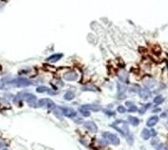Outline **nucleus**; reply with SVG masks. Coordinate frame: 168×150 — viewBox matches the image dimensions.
<instances>
[{
	"label": "nucleus",
	"mask_w": 168,
	"mask_h": 150,
	"mask_svg": "<svg viewBox=\"0 0 168 150\" xmlns=\"http://www.w3.org/2000/svg\"><path fill=\"white\" fill-rule=\"evenodd\" d=\"M158 120L159 118L157 116H153V117H150L149 120H147L146 122V126H149V128H152L153 126H155L156 124L158 123Z\"/></svg>",
	"instance_id": "9d476101"
},
{
	"label": "nucleus",
	"mask_w": 168,
	"mask_h": 150,
	"mask_svg": "<svg viewBox=\"0 0 168 150\" xmlns=\"http://www.w3.org/2000/svg\"><path fill=\"white\" fill-rule=\"evenodd\" d=\"M75 98V93L73 91H67L66 93L64 94V99L65 100H68V101H71Z\"/></svg>",
	"instance_id": "f8f14e48"
},
{
	"label": "nucleus",
	"mask_w": 168,
	"mask_h": 150,
	"mask_svg": "<svg viewBox=\"0 0 168 150\" xmlns=\"http://www.w3.org/2000/svg\"><path fill=\"white\" fill-rule=\"evenodd\" d=\"M60 111L62 116H65L67 118H75L77 115V112L73 108L69 107H60Z\"/></svg>",
	"instance_id": "423d86ee"
},
{
	"label": "nucleus",
	"mask_w": 168,
	"mask_h": 150,
	"mask_svg": "<svg viewBox=\"0 0 168 150\" xmlns=\"http://www.w3.org/2000/svg\"><path fill=\"white\" fill-rule=\"evenodd\" d=\"M111 128H113L114 129H116L118 132H120L123 136H128L130 134L129 131V126L125 121L123 120H117L111 125Z\"/></svg>",
	"instance_id": "f257e3e1"
},
{
	"label": "nucleus",
	"mask_w": 168,
	"mask_h": 150,
	"mask_svg": "<svg viewBox=\"0 0 168 150\" xmlns=\"http://www.w3.org/2000/svg\"><path fill=\"white\" fill-rule=\"evenodd\" d=\"M150 135H152V136H156V131L151 129V131H150Z\"/></svg>",
	"instance_id": "b1692460"
},
{
	"label": "nucleus",
	"mask_w": 168,
	"mask_h": 150,
	"mask_svg": "<svg viewBox=\"0 0 168 150\" xmlns=\"http://www.w3.org/2000/svg\"><path fill=\"white\" fill-rule=\"evenodd\" d=\"M156 150H166V147H165L163 144H158L156 146Z\"/></svg>",
	"instance_id": "4be33fe9"
},
{
	"label": "nucleus",
	"mask_w": 168,
	"mask_h": 150,
	"mask_svg": "<svg viewBox=\"0 0 168 150\" xmlns=\"http://www.w3.org/2000/svg\"><path fill=\"white\" fill-rule=\"evenodd\" d=\"M117 111L119 112V113H122V114H123V113H125L127 110H126V108L124 107V106H118Z\"/></svg>",
	"instance_id": "412c9836"
},
{
	"label": "nucleus",
	"mask_w": 168,
	"mask_h": 150,
	"mask_svg": "<svg viewBox=\"0 0 168 150\" xmlns=\"http://www.w3.org/2000/svg\"><path fill=\"white\" fill-rule=\"evenodd\" d=\"M159 111H161V110H160V109H159V108H156V109H155V110H154V111H153V112H159Z\"/></svg>",
	"instance_id": "cd10ccee"
},
{
	"label": "nucleus",
	"mask_w": 168,
	"mask_h": 150,
	"mask_svg": "<svg viewBox=\"0 0 168 150\" xmlns=\"http://www.w3.org/2000/svg\"><path fill=\"white\" fill-rule=\"evenodd\" d=\"M4 84H3L2 81H0V89H4Z\"/></svg>",
	"instance_id": "a878e982"
},
{
	"label": "nucleus",
	"mask_w": 168,
	"mask_h": 150,
	"mask_svg": "<svg viewBox=\"0 0 168 150\" xmlns=\"http://www.w3.org/2000/svg\"><path fill=\"white\" fill-rule=\"evenodd\" d=\"M128 111H129V112H137V111H139V109H138L137 106H135L134 104H133V105H131V106H129Z\"/></svg>",
	"instance_id": "aec40b11"
},
{
	"label": "nucleus",
	"mask_w": 168,
	"mask_h": 150,
	"mask_svg": "<svg viewBox=\"0 0 168 150\" xmlns=\"http://www.w3.org/2000/svg\"><path fill=\"white\" fill-rule=\"evenodd\" d=\"M5 146V144H4V142H3L2 140H0V148H3V147Z\"/></svg>",
	"instance_id": "bb28decb"
},
{
	"label": "nucleus",
	"mask_w": 168,
	"mask_h": 150,
	"mask_svg": "<svg viewBox=\"0 0 168 150\" xmlns=\"http://www.w3.org/2000/svg\"><path fill=\"white\" fill-rule=\"evenodd\" d=\"M158 142V139L157 138H154V139H152V141H151V144L152 145H156V143Z\"/></svg>",
	"instance_id": "5701e85b"
},
{
	"label": "nucleus",
	"mask_w": 168,
	"mask_h": 150,
	"mask_svg": "<svg viewBox=\"0 0 168 150\" xmlns=\"http://www.w3.org/2000/svg\"><path fill=\"white\" fill-rule=\"evenodd\" d=\"M18 96L20 97L21 99L25 100V101L28 103V104L31 106V107H34V108H37V97H35V95H34V94L32 93H28V92H20L19 94H18Z\"/></svg>",
	"instance_id": "f03ea898"
},
{
	"label": "nucleus",
	"mask_w": 168,
	"mask_h": 150,
	"mask_svg": "<svg viewBox=\"0 0 168 150\" xmlns=\"http://www.w3.org/2000/svg\"><path fill=\"white\" fill-rule=\"evenodd\" d=\"M84 126L88 129V131H90V132H93V134L97 132V126L93 122H90V121L85 122L84 123Z\"/></svg>",
	"instance_id": "0eeeda50"
},
{
	"label": "nucleus",
	"mask_w": 168,
	"mask_h": 150,
	"mask_svg": "<svg viewBox=\"0 0 168 150\" xmlns=\"http://www.w3.org/2000/svg\"><path fill=\"white\" fill-rule=\"evenodd\" d=\"M163 100H164L163 97H162L161 95H158V96H156L154 99H153V103L156 104V105H158V104H161V103L163 102Z\"/></svg>",
	"instance_id": "f3484780"
},
{
	"label": "nucleus",
	"mask_w": 168,
	"mask_h": 150,
	"mask_svg": "<svg viewBox=\"0 0 168 150\" xmlns=\"http://www.w3.org/2000/svg\"><path fill=\"white\" fill-rule=\"evenodd\" d=\"M83 90H87V91H97L98 89L94 86V85H87V86L83 87Z\"/></svg>",
	"instance_id": "a211bd4d"
},
{
	"label": "nucleus",
	"mask_w": 168,
	"mask_h": 150,
	"mask_svg": "<svg viewBox=\"0 0 168 150\" xmlns=\"http://www.w3.org/2000/svg\"><path fill=\"white\" fill-rule=\"evenodd\" d=\"M105 114L109 115V116H112V115H114V112H110V111H105Z\"/></svg>",
	"instance_id": "393cba45"
},
{
	"label": "nucleus",
	"mask_w": 168,
	"mask_h": 150,
	"mask_svg": "<svg viewBox=\"0 0 168 150\" xmlns=\"http://www.w3.org/2000/svg\"><path fill=\"white\" fill-rule=\"evenodd\" d=\"M49 88L47 86H44V85H40L37 88V92L38 93H43V92H49Z\"/></svg>",
	"instance_id": "dca6fc26"
},
{
	"label": "nucleus",
	"mask_w": 168,
	"mask_h": 150,
	"mask_svg": "<svg viewBox=\"0 0 168 150\" xmlns=\"http://www.w3.org/2000/svg\"><path fill=\"white\" fill-rule=\"evenodd\" d=\"M37 107H45L50 110H53L56 106L55 103L52 101L51 99H47V98H42L40 100H37Z\"/></svg>",
	"instance_id": "39448f33"
},
{
	"label": "nucleus",
	"mask_w": 168,
	"mask_h": 150,
	"mask_svg": "<svg viewBox=\"0 0 168 150\" xmlns=\"http://www.w3.org/2000/svg\"><path fill=\"white\" fill-rule=\"evenodd\" d=\"M102 137L104 138V140L106 141V142L110 143V144H112V145H118V144L120 143L119 137H118L116 134H111V132H108V131L103 132Z\"/></svg>",
	"instance_id": "7ed1b4c3"
},
{
	"label": "nucleus",
	"mask_w": 168,
	"mask_h": 150,
	"mask_svg": "<svg viewBox=\"0 0 168 150\" xmlns=\"http://www.w3.org/2000/svg\"><path fill=\"white\" fill-rule=\"evenodd\" d=\"M128 122L130 123V125H132V126H137L139 124H140V120H139L137 117L129 116L128 117Z\"/></svg>",
	"instance_id": "9b49d317"
},
{
	"label": "nucleus",
	"mask_w": 168,
	"mask_h": 150,
	"mask_svg": "<svg viewBox=\"0 0 168 150\" xmlns=\"http://www.w3.org/2000/svg\"><path fill=\"white\" fill-rule=\"evenodd\" d=\"M2 150H9V149H7V148H3Z\"/></svg>",
	"instance_id": "c85d7f7f"
},
{
	"label": "nucleus",
	"mask_w": 168,
	"mask_h": 150,
	"mask_svg": "<svg viewBox=\"0 0 168 150\" xmlns=\"http://www.w3.org/2000/svg\"><path fill=\"white\" fill-rule=\"evenodd\" d=\"M80 113H81L83 116L84 117H88L90 115V110H88V109H85L84 106H82L81 108H80Z\"/></svg>",
	"instance_id": "2eb2a0df"
},
{
	"label": "nucleus",
	"mask_w": 168,
	"mask_h": 150,
	"mask_svg": "<svg viewBox=\"0 0 168 150\" xmlns=\"http://www.w3.org/2000/svg\"><path fill=\"white\" fill-rule=\"evenodd\" d=\"M119 79H120V81H126V79H127V74H126L125 72H122V74H120V75H119Z\"/></svg>",
	"instance_id": "6ab92c4d"
},
{
	"label": "nucleus",
	"mask_w": 168,
	"mask_h": 150,
	"mask_svg": "<svg viewBox=\"0 0 168 150\" xmlns=\"http://www.w3.org/2000/svg\"><path fill=\"white\" fill-rule=\"evenodd\" d=\"M62 57H63L62 53H56V54H52L51 56H49V57L46 59V61L50 62V63H55V62L60 60Z\"/></svg>",
	"instance_id": "1a4fd4ad"
},
{
	"label": "nucleus",
	"mask_w": 168,
	"mask_h": 150,
	"mask_svg": "<svg viewBox=\"0 0 168 150\" xmlns=\"http://www.w3.org/2000/svg\"><path fill=\"white\" fill-rule=\"evenodd\" d=\"M63 79H66V81H76V79H78V75H77L75 72H68L66 74H64Z\"/></svg>",
	"instance_id": "6e6552de"
},
{
	"label": "nucleus",
	"mask_w": 168,
	"mask_h": 150,
	"mask_svg": "<svg viewBox=\"0 0 168 150\" xmlns=\"http://www.w3.org/2000/svg\"><path fill=\"white\" fill-rule=\"evenodd\" d=\"M9 84L14 85V86L16 87H27L32 84V81L25 78H18V79H13V81H11Z\"/></svg>",
	"instance_id": "20e7f679"
},
{
	"label": "nucleus",
	"mask_w": 168,
	"mask_h": 150,
	"mask_svg": "<svg viewBox=\"0 0 168 150\" xmlns=\"http://www.w3.org/2000/svg\"><path fill=\"white\" fill-rule=\"evenodd\" d=\"M141 137H143L144 140L149 139L150 137V131H149V129H144L143 132H141Z\"/></svg>",
	"instance_id": "4468645a"
},
{
	"label": "nucleus",
	"mask_w": 168,
	"mask_h": 150,
	"mask_svg": "<svg viewBox=\"0 0 168 150\" xmlns=\"http://www.w3.org/2000/svg\"><path fill=\"white\" fill-rule=\"evenodd\" d=\"M140 96L141 97V98L146 99V98H149V97L150 96V92L146 89V88H144V89L140 90Z\"/></svg>",
	"instance_id": "ddd939ff"
}]
</instances>
